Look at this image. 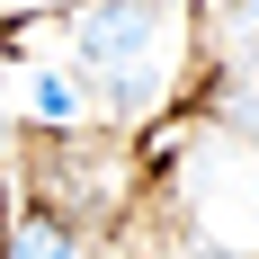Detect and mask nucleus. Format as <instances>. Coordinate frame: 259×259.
Instances as JSON below:
<instances>
[{"label": "nucleus", "mask_w": 259, "mask_h": 259, "mask_svg": "<svg viewBox=\"0 0 259 259\" xmlns=\"http://www.w3.org/2000/svg\"><path fill=\"white\" fill-rule=\"evenodd\" d=\"M170 45H179L170 0H80L72 9V63L107 116H152L170 99Z\"/></svg>", "instance_id": "obj_1"}, {"label": "nucleus", "mask_w": 259, "mask_h": 259, "mask_svg": "<svg viewBox=\"0 0 259 259\" xmlns=\"http://www.w3.org/2000/svg\"><path fill=\"white\" fill-rule=\"evenodd\" d=\"M197 107H206V125H224L233 143L259 152V36L250 45H224L197 80Z\"/></svg>", "instance_id": "obj_2"}, {"label": "nucleus", "mask_w": 259, "mask_h": 259, "mask_svg": "<svg viewBox=\"0 0 259 259\" xmlns=\"http://www.w3.org/2000/svg\"><path fill=\"white\" fill-rule=\"evenodd\" d=\"M99 90L80 72H63V63H45V72H18V116L36 134H99L107 125V107H90Z\"/></svg>", "instance_id": "obj_3"}, {"label": "nucleus", "mask_w": 259, "mask_h": 259, "mask_svg": "<svg viewBox=\"0 0 259 259\" xmlns=\"http://www.w3.org/2000/svg\"><path fill=\"white\" fill-rule=\"evenodd\" d=\"M0 259H99V233H80V224H63L54 206H9V241H0ZM116 259V250H107Z\"/></svg>", "instance_id": "obj_4"}, {"label": "nucleus", "mask_w": 259, "mask_h": 259, "mask_svg": "<svg viewBox=\"0 0 259 259\" xmlns=\"http://www.w3.org/2000/svg\"><path fill=\"white\" fill-rule=\"evenodd\" d=\"M161 259H259L250 241H214V233H188V241H170Z\"/></svg>", "instance_id": "obj_5"}, {"label": "nucleus", "mask_w": 259, "mask_h": 259, "mask_svg": "<svg viewBox=\"0 0 259 259\" xmlns=\"http://www.w3.org/2000/svg\"><path fill=\"white\" fill-rule=\"evenodd\" d=\"M9 134H18V125H9V107H0V152H9Z\"/></svg>", "instance_id": "obj_6"}, {"label": "nucleus", "mask_w": 259, "mask_h": 259, "mask_svg": "<svg viewBox=\"0 0 259 259\" xmlns=\"http://www.w3.org/2000/svg\"><path fill=\"white\" fill-rule=\"evenodd\" d=\"M0 241H9V197H0Z\"/></svg>", "instance_id": "obj_7"}, {"label": "nucleus", "mask_w": 259, "mask_h": 259, "mask_svg": "<svg viewBox=\"0 0 259 259\" xmlns=\"http://www.w3.org/2000/svg\"><path fill=\"white\" fill-rule=\"evenodd\" d=\"M72 9H80V0H72Z\"/></svg>", "instance_id": "obj_8"}]
</instances>
